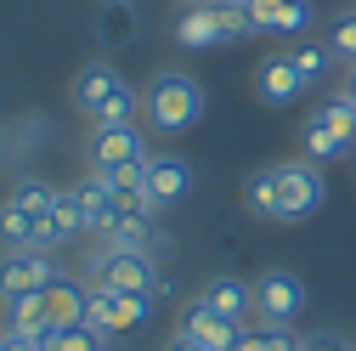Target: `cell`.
<instances>
[{"instance_id": "obj_4", "label": "cell", "mask_w": 356, "mask_h": 351, "mask_svg": "<svg viewBox=\"0 0 356 351\" xmlns=\"http://www.w3.org/2000/svg\"><path fill=\"white\" fill-rule=\"evenodd\" d=\"M153 318V295H124V289H108V283H91L85 289V329L97 334H124V329H142Z\"/></svg>"}, {"instance_id": "obj_12", "label": "cell", "mask_w": 356, "mask_h": 351, "mask_svg": "<svg viewBox=\"0 0 356 351\" xmlns=\"http://www.w3.org/2000/svg\"><path fill=\"white\" fill-rule=\"evenodd\" d=\"M74 204H79V215H85V233H108L113 221H119V193L108 187V176H85V182H74Z\"/></svg>"}, {"instance_id": "obj_27", "label": "cell", "mask_w": 356, "mask_h": 351, "mask_svg": "<svg viewBox=\"0 0 356 351\" xmlns=\"http://www.w3.org/2000/svg\"><path fill=\"white\" fill-rule=\"evenodd\" d=\"M164 351H204V345H198V340H193V334H187V329H175V334H170V345H164Z\"/></svg>"}, {"instance_id": "obj_21", "label": "cell", "mask_w": 356, "mask_h": 351, "mask_svg": "<svg viewBox=\"0 0 356 351\" xmlns=\"http://www.w3.org/2000/svg\"><path fill=\"white\" fill-rule=\"evenodd\" d=\"M130 40H136L130 0H102V46H130Z\"/></svg>"}, {"instance_id": "obj_6", "label": "cell", "mask_w": 356, "mask_h": 351, "mask_svg": "<svg viewBox=\"0 0 356 351\" xmlns=\"http://www.w3.org/2000/svg\"><path fill=\"white\" fill-rule=\"evenodd\" d=\"M159 260L153 255H119V249H97L91 244V283L124 289V295H153L159 289Z\"/></svg>"}, {"instance_id": "obj_26", "label": "cell", "mask_w": 356, "mask_h": 351, "mask_svg": "<svg viewBox=\"0 0 356 351\" xmlns=\"http://www.w3.org/2000/svg\"><path fill=\"white\" fill-rule=\"evenodd\" d=\"M0 351H46L34 334H17V329H0Z\"/></svg>"}, {"instance_id": "obj_16", "label": "cell", "mask_w": 356, "mask_h": 351, "mask_svg": "<svg viewBox=\"0 0 356 351\" xmlns=\"http://www.w3.org/2000/svg\"><path fill=\"white\" fill-rule=\"evenodd\" d=\"M0 244H6V249H51L46 215H29V210H17L6 198V204H0Z\"/></svg>"}, {"instance_id": "obj_15", "label": "cell", "mask_w": 356, "mask_h": 351, "mask_svg": "<svg viewBox=\"0 0 356 351\" xmlns=\"http://www.w3.org/2000/svg\"><path fill=\"white\" fill-rule=\"evenodd\" d=\"M175 46H187V52H220V17H215V0H193V6L175 17Z\"/></svg>"}, {"instance_id": "obj_18", "label": "cell", "mask_w": 356, "mask_h": 351, "mask_svg": "<svg viewBox=\"0 0 356 351\" xmlns=\"http://www.w3.org/2000/svg\"><path fill=\"white\" fill-rule=\"evenodd\" d=\"M46 233H51V249L85 238V215H79V204H74V187L57 193V204H51V215H46Z\"/></svg>"}, {"instance_id": "obj_3", "label": "cell", "mask_w": 356, "mask_h": 351, "mask_svg": "<svg viewBox=\"0 0 356 351\" xmlns=\"http://www.w3.org/2000/svg\"><path fill=\"white\" fill-rule=\"evenodd\" d=\"M300 148H305V159H317V164L350 153V148H356V108H350L345 97L311 108L305 125H300Z\"/></svg>"}, {"instance_id": "obj_14", "label": "cell", "mask_w": 356, "mask_h": 351, "mask_svg": "<svg viewBox=\"0 0 356 351\" xmlns=\"http://www.w3.org/2000/svg\"><path fill=\"white\" fill-rule=\"evenodd\" d=\"M198 300L209 306V312L232 318V323H249V312H254V283H243V278H232V272H215V278L198 289Z\"/></svg>"}, {"instance_id": "obj_2", "label": "cell", "mask_w": 356, "mask_h": 351, "mask_svg": "<svg viewBox=\"0 0 356 351\" xmlns=\"http://www.w3.org/2000/svg\"><path fill=\"white\" fill-rule=\"evenodd\" d=\"M209 108V91L187 74V68H159L147 79L142 91V119L159 130V136H181V130H193Z\"/></svg>"}, {"instance_id": "obj_7", "label": "cell", "mask_w": 356, "mask_h": 351, "mask_svg": "<svg viewBox=\"0 0 356 351\" xmlns=\"http://www.w3.org/2000/svg\"><path fill=\"white\" fill-rule=\"evenodd\" d=\"M57 278H63L57 249H6V255H0V300L34 295V289H51Z\"/></svg>"}, {"instance_id": "obj_8", "label": "cell", "mask_w": 356, "mask_h": 351, "mask_svg": "<svg viewBox=\"0 0 356 351\" xmlns=\"http://www.w3.org/2000/svg\"><path fill=\"white\" fill-rule=\"evenodd\" d=\"M300 312H305V283H300V272L266 267V272L254 278V318H266V323H294Z\"/></svg>"}, {"instance_id": "obj_22", "label": "cell", "mask_w": 356, "mask_h": 351, "mask_svg": "<svg viewBox=\"0 0 356 351\" xmlns=\"http://www.w3.org/2000/svg\"><path fill=\"white\" fill-rule=\"evenodd\" d=\"M12 204L29 210V215H51L57 187H51V182H40V176H23V182H12Z\"/></svg>"}, {"instance_id": "obj_28", "label": "cell", "mask_w": 356, "mask_h": 351, "mask_svg": "<svg viewBox=\"0 0 356 351\" xmlns=\"http://www.w3.org/2000/svg\"><path fill=\"white\" fill-rule=\"evenodd\" d=\"M339 97H345V102L356 108V74H350V85H345V91H339Z\"/></svg>"}, {"instance_id": "obj_25", "label": "cell", "mask_w": 356, "mask_h": 351, "mask_svg": "<svg viewBox=\"0 0 356 351\" xmlns=\"http://www.w3.org/2000/svg\"><path fill=\"white\" fill-rule=\"evenodd\" d=\"M305 351H356V345H350L345 334H334V329H323V334H311V340H305Z\"/></svg>"}, {"instance_id": "obj_13", "label": "cell", "mask_w": 356, "mask_h": 351, "mask_svg": "<svg viewBox=\"0 0 356 351\" xmlns=\"http://www.w3.org/2000/svg\"><path fill=\"white\" fill-rule=\"evenodd\" d=\"M300 91H305V79H300V68L289 63V52H283V57H266V63L254 68V97H260L266 108H289Z\"/></svg>"}, {"instance_id": "obj_11", "label": "cell", "mask_w": 356, "mask_h": 351, "mask_svg": "<svg viewBox=\"0 0 356 351\" xmlns=\"http://www.w3.org/2000/svg\"><path fill=\"white\" fill-rule=\"evenodd\" d=\"M181 329L204 345V351H232L243 334H249V323H232V318H220V312H209V306L193 295L187 306H181Z\"/></svg>"}, {"instance_id": "obj_30", "label": "cell", "mask_w": 356, "mask_h": 351, "mask_svg": "<svg viewBox=\"0 0 356 351\" xmlns=\"http://www.w3.org/2000/svg\"><path fill=\"white\" fill-rule=\"evenodd\" d=\"M350 153H356V148H350Z\"/></svg>"}, {"instance_id": "obj_5", "label": "cell", "mask_w": 356, "mask_h": 351, "mask_svg": "<svg viewBox=\"0 0 356 351\" xmlns=\"http://www.w3.org/2000/svg\"><path fill=\"white\" fill-rule=\"evenodd\" d=\"M272 170H277V215H283V221H305V215L323 210L328 182H323V164L317 159H283Z\"/></svg>"}, {"instance_id": "obj_24", "label": "cell", "mask_w": 356, "mask_h": 351, "mask_svg": "<svg viewBox=\"0 0 356 351\" xmlns=\"http://www.w3.org/2000/svg\"><path fill=\"white\" fill-rule=\"evenodd\" d=\"M328 46H334V57H339V63H350V68H356V12H345V17L334 23Z\"/></svg>"}, {"instance_id": "obj_19", "label": "cell", "mask_w": 356, "mask_h": 351, "mask_svg": "<svg viewBox=\"0 0 356 351\" xmlns=\"http://www.w3.org/2000/svg\"><path fill=\"white\" fill-rule=\"evenodd\" d=\"M243 204H249V215H260V221H283V215H277V170L272 164L254 170L243 182Z\"/></svg>"}, {"instance_id": "obj_20", "label": "cell", "mask_w": 356, "mask_h": 351, "mask_svg": "<svg viewBox=\"0 0 356 351\" xmlns=\"http://www.w3.org/2000/svg\"><path fill=\"white\" fill-rule=\"evenodd\" d=\"M289 63H294V68H300V79L311 85V79H323L339 57H334V46H328V40H300V46L289 52Z\"/></svg>"}, {"instance_id": "obj_10", "label": "cell", "mask_w": 356, "mask_h": 351, "mask_svg": "<svg viewBox=\"0 0 356 351\" xmlns=\"http://www.w3.org/2000/svg\"><path fill=\"white\" fill-rule=\"evenodd\" d=\"M193 193V164L181 159V153H153L147 159V198H153V210L164 215V210H175Z\"/></svg>"}, {"instance_id": "obj_17", "label": "cell", "mask_w": 356, "mask_h": 351, "mask_svg": "<svg viewBox=\"0 0 356 351\" xmlns=\"http://www.w3.org/2000/svg\"><path fill=\"white\" fill-rule=\"evenodd\" d=\"M46 323H51L57 334L85 323V289H79L74 278H57V283L46 289Z\"/></svg>"}, {"instance_id": "obj_29", "label": "cell", "mask_w": 356, "mask_h": 351, "mask_svg": "<svg viewBox=\"0 0 356 351\" xmlns=\"http://www.w3.org/2000/svg\"><path fill=\"white\" fill-rule=\"evenodd\" d=\"M232 6H249V0H232Z\"/></svg>"}, {"instance_id": "obj_9", "label": "cell", "mask_w": 356, "mask_h": 351, "mask_svg": "<svg viewBox=\"0 0 356 351\" xmlns=\"http://www.w3.org/2000/svg\"><path fill=\"white\" fill-rule=\"evenodd\" d=\"M85 159H91V170H119V164H136V159H147L142 130H136V125H91Z\"/></svg>"}, {"instance_id": "obj_1", "label": "cell", "mask_w": 356, "mask_h": 351, "mask_svg": "<svg viewBox=\"0 0 356 351\" xmlns=\"http://www.w3.org/2000/svg\"><path fill=\"white\" fill-rule=\"evenodd\" d=\"M74 108L91 125H136L142 119V91L108 57H91L74 74Z\"/></svg>"}, {"instance_id": "obj_23", "label": "cell", "mask_w": 356, "mask_h": 351, "mask_svg": "<svg viewBox=\"0 0 356 351\" xmlns=\"http://www.w3.org/2000/svg\"><path fill=\"white\" fill-rule=\"evenodd\" d=\"M108 345H113L108 334H97V329H85V323H79V329H63V334L51 340V351H108Z\"/></svg>"}]
</instances>
